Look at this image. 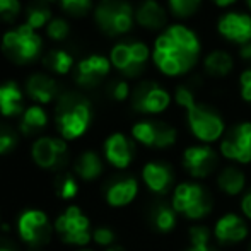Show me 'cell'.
<instances>
[{"instance_id": "1", "label": "cell", "mask_w": 251, "mask_h": 251, "mask_svg": "<svg viewBox=\"0 0 251 251\" xmlns=\"http://www.w3.org/2000/svg\"><path fill=\"white\" fill-rule=\"evenodd\" d=\"M201 56V41L195 29L181 23L169 24L152 45V63L166 77H185Z\"/></svg>"}, {"instance_id": "2", "label": "cell", "mask_w": 251, "mask_h": 251, "mask_svg": "<svg viewBox=\"0 0 251 251\" xmlns=\"http://www.w3.org/2000/svg\"><path fill=\"white\" fill-rule=\"evenodd\" d=\"M173 101L185 111V123L190 135L199 144L217 146L227 132L226 118L217 108L197 100L193 87L179 84L173 93Z\"/></svg>"}, {"instance_id": "3", "label": "cell", "mask_w": 251, "mask_h": 251, "mask_svg": "<svg viewBox=\"0 0 251 251\" xmlns=\"http://www.w3.org/2000/svg\"><path fill=\"white\" fill-rule=\"evenodd\" d=\"M169 203L179 215L190 224L205 222L215 210L214 190L203 181L181 179L176 183L169 195Z\"/></svg>"}, {"instance_id": "4", "label": "cell", "mask_w": 251, "mask_h": 251, "mask_svg": "<svg viewBox=\"0 0 251 251\" xmlns=\"http://www.w3.org/2000/svg\"><path fill=\"white\" fill-rule=\"evenodd\" d=\"M93 120L91 102L77 93H67L56 106V128L63 140H75L87 132Z\"/></svg>"}, {"instance_id": "5", "label": "cell", "mask_w": 251, "mask_h": 251, "mask_svg": "<svg viewBox=\"0 0 251 251\" xmlns=\"http://www.w3.org/2000/svg\"><path fill=\"white\" fill-rule=\"evenodd\" d=\"M221 154L214 146H207V144H190L181 151V169L188 179H195V181H207V179L214 178L215 173L221 168Z\"/></svg>"}, {"instance_id": "6", "label": "cell", "mask_w": 251, "mask_h": 251, "mask_svg": "<svg viewBox=\"0 0 251 251\" xmlns=\"http://www.w3.org/2000/svg\"><path fill=\"white\" fill-rule=\"evenodd\" d=\"M94 21L108 36H123L135 24V9L126 0H101L94 9Z\"/></svg>"}, {"instance_id": "7", "label": "cell", "mask_w": 251, "mask_h": 251, "mask_svg": "<svg viewBox=\"0 0 251 251\" xmlns=\"http://www.w3.org/2000/svg\"><path fill=\"white\" fill-rule=\"evenodd\" d=\"M149 60H152V50L139 40L118 41L109 51L111 67H115L125 79H137L142 75Z\"/></svg>"}, {"instance_id": "8", "label": "cell", "mask_w": 251, "mask_h": 251, "mask_svg": "<svg viewBox=\"0 0 251 251\" xmlns=\"http://www.w3.org/2000/svg\"><path fill=\"white\" fill-rule=\"evenodd\" d=\"M130 137L133 142L147 149L168 151L178 144L179 132L175 125L159 118L139 120L130 128Z\"/></svg>"}, {"instance_id": "9", "label": "cell", "mask_w": 251, "mask_h": 251, "mask_svg": "<svg viewBox=\"0 0 251 251\" xmlns=\"http://www.w3.org/2000/svg\"><path fill=\"white\" fill-rule=\"evenodd\" d=\"M212 236L219 248H236L251 238V224L239 210H226L212 222Z\"/></svg>"}, {"instance_id": "10", "label": "cell", "mask_w": 251, "mask_h": 251, "mask_svg": "<svg viewBox=\"0 0 251 251\" xmlns=\"http://www.w3.org/2000/svg\"><path fill=\"white\" fill-rule=\"evenodd\" d=\"M130 102L135 113L147 118H155L168 111L175 101H173V94L162 84L155 80H142L133 87Z\"/></svg>"}, {"instance_id": "11", "label": "cell", "mask_w": 251, "mask_h": 251, "mask_svg": "<svg viewBox=\"0 0 251 251\" xmlns=\"http://www.w3.org/2000/svg\"><path fill=\"white\" fill-rule=\"evenodd\" d=\"M217 151L226 162L241 168L251 164V122L241 120L227 126V132L217 144Z\"/></svg>"}, {"instance_id": "12", "label": "cell", "mask_w": 251, "mask_h": 251, "mask_svg": "<svg viewBox=\"0 0 251 251\" xmlns=\"http://www.w3.org/2000/svg\"><path fill=\"white\" fill-rule=\"evenodd\" d=\"M2 50L14 63H29L38 58L41 50V38L27 24L10 29L2 38Z\"/></svg>"}, {"instance_id": "13", "label": "cell", "mask_w": 251, "mask_h": 251, "mask_svg": "<svg viewBox=\"0 0 251 251\" xmlns=\"http://www.w3.org/2000/svg\"><path fill=\"white\" fill-rule=\"evenodd\" d=\"M55 231L60 234L63 243L72 246H87L93 241L91 221L82 208L72 205L65 208L55 221Z\"/></svg>"}, {"instance_id": "14", "label": "cell", "mask_w": 251, "mask_h": 251, "mask_svg": "<svg viewBox=\"0 0 251 251\" xmlns=\"http://www.w3.org/2000/svg\"><path fill=\"white\" fill-rule=\"evenodd\" d=\"M140 181L146 190L154 197L171 195L173 188L176 186V171L171 162L164 159H151L140 169Z\"/></svg>"}, {"instance_id": "15", "label": "cell", "mask_w": 251, "mask_h": 251, "mask_svg": "<svg viewBox=\"0 0 251 251\" xmlns=\"http://www.w3.org/2000/svg\"><path fill=\"white\" fill-rule=\"evenodd\" d=\"M215 31L224 41L243 47L251 41V14L243 10H226L217 17Z\"/></svg>"}, {"instance_id": "16", "label": "cell", "mask_w": 251, "mask_h": 251, "mask_svg": "<svg viewBox=\"0 0 251 251\" xmlns=\"http://www.w3.org/2000/svg\"><path fill=\"white\" fill-rule=\"evenodd\" d=\"M17 232L21 239L31 246H41L48 243L51 236V224L43 210L29 208L17 219Z\"/></svg>"}, {"instance_id": "17", "label": "cell", "mask_w": 251, "mask_h": 251, "mask_svg": "<svg viewBox=\"0 0 251 251\" xmlns=\"http://www.w3.org/2000/svg\"><path fill=\"white\" fill-rule=\"evenodd\" d=\"M214 186H215V192L221 197H224V199L239 200L243 197V193L250 188L248 173L241 166L224 162L219 168V171L215 173Z\"/></svg>"}, {"instance_id": "18", "label": "cell", "mask_w": 251, "mask_h": 251, "mask_svg": "<svg viewBox=\"0 0 251 251\" xmlns=\"http://www.w3.org/2000/svg\"><path fill=\"white\" fill-rule=\"evenodd\" d=\"M31 157L41 169H56L67 159V140L62 137H40L31 147Z\"/></svg>"}, {"instance_id": "19", "label": "cell", "mask_w": 251, "mask_h": 251, "mask_svg": "<svg viewBox=\"0 0 251 251\" xmlns=\"http://www.w3.org/2000/svg\"><path fill=\"white\" fill-rule=\"evenodd\" d=\"M135 152L133 139L122 132L111 133L102 144V154H104L106 162L118 171H125L126 168L132 166Z\"/></svg>"}, {"instance_id": "20", "label": "cell", "mask_w": 251, "mask_h": 251, "mask_svg": "<svg viewBox=\"0 0 251 251\" xmlns=\"http://www.w3.org/2000/svg\"><path fill=\"white\" fill-rule=\"evenodd\" d=\"M140 192V183L135 176H120L106 185L104 200L111 208H123L132 205Z\"/></svg>"}, {"instance_id": "21", "label": "cell", "mask_w": 251, "mask_h": 251, "mask_svg": "<svg viewBox=\"0 0 251 251\" xmlns=\"http://www.w3.org/2000/svg\"><path fill=\"white\" fill-rule=\"evenodd\" d=\"M135 24L146 31L162 33L169 26V12L159 0H142L135 7Z\"/></svg>"}, {"instance_id": "22", "label": "cell", "mask_w": 251, "mask_h": 251, "mask_svg": "<svg viewBox=\"0 0 251 251\" xmlns=\"http://www.w3.org/2000/svg\"><path fill=\"white\" fill-rule=\"evenodd\" d=\"M111 70L109 58L102 55H89L75 67V82L82 87H96Z\"/></svg>"}, {"instance_id": "23", "label": "cell", "mask_w": 251, "mask_h": 251, "mask_svg": "<svg viewBox=\"0 0 251 251\" xmlns=\"http://www.w3.org/2000/svg\"><path fill=\"white\" fill-rule=\"evenodd\" d=\"M234 67V56L224 48H214L201 58L203 74L210 79H226L232 74Z\"/></svg>"}, {"instance_id": "24", "label": "cell", "mask_w": 251, "mask_h": 251, "mask_svg": "<svg viewBox=\"0 0 251 251\" xmlns=\"http://www.w3.org/2000/svg\"><path fill=\"white\" fill-rule=\"evenodd\" d=\"M149 222L151 227L154 229L157 234L168 236L178 229L179 224V215L176 214V210L171 207V203L168 201H155L149 210Z\"/></svg>"}, {"instance_id": "25", "label": "cell", "mask_w": 251, "mask_h": 251, "mask_svg": "<svg viewBox=\"0 0 251 251\" xmlns=\"http://www.w3.org/2000/svg\"><path fill=\"white\" fill-rule=\"evenodd\" d=\"M26 93L38 104H48L56 96V82L47 74H33L26 80Z\"/></svg>"}, {"instance_id": "26", "label": "cell", "mask_w": 251, "mask_h": 251, "mask_svg": "<svg viewBox=\"0 0 251 251\" xmlns=\"http://www.w3.org/2000/svg\"><path fill=\"white\" fill-rule=\"evenodd\" d=\"M74 171L82 181H94L102 175L104 171V162H102L101 155L94 151H86L77 157Z\"/></svg>"}, {"instance_id": "27", "label": "cell", "mask_w": 251, "mask_h": 251, "mask_svg": "<svg viewBox=\"0 0 251 251\" xmlns=\"http://www.w3.org/2000/svg\"><path fill=\"white\" fill-rule=\"evenodd\" d=\"M19 113H24L21 87L14 80L0 84V115L16 116Z\"/></svg>"}, {"instance_id": "28", "label": "cell", "mask_w": 251, "mask_h": 251, "mask_svg": "<svg viewBox=\"0 0 251 251\" xmlns=\"http://www.w3.org/2000/svg\"><path fill=\"white\" fill-rule=\"evenodd\" d=\"M48 123V115L41 106L34 104L24 109L23 116H21L19 128L24 135H34V133L41 132Z\"/></svg>"}, {"instance_id": "29", "label": "cell", "mask_w": 251, "mask_h": 251, "mask_svg": "<svg viewBox=\"0 0 251 251\" xmlns=\"http://www.w3.org/2000/svg\"><path fill=\"white\" fill-rule=\"evenodd\" d=\"M43 63L51 72L63 75V74L70 72V69L74 67V56L65 50H51L45 55Z\"/></svg>"}, {"instance_id": "30", "label": "cell", "mask_w": 251, "mask_h": 251, "mask_svg": "<svg viewBox=\"0 0 251 251\" xmlns=\"http://www.w3.org/2000/svg\"><path fill=\"white\" fill-rule=\"evenodd\" d=\"M186 243H188V246L215 245L214 236H212V227L205 224V222L190 224L188 229H186Z\"/></svg>"}, {"instance_id": "31", "label": "cell", "mask_w": 251, "mask_h": 251, "mask_svg": "<svg viewBox=\"0 0 251 251\" xmlns=\"http://www.w3.org/2000/svg\"><path fill=\"white\" fill-rule=\"evenodd\" d=\"M203 5V0H168L169 14L176 19H190L197 16Z\"/></svg>"}, {"instance_id": "32", "label": "cell", "mask_w": 251, "mask_h": 251, "mask_svg": "<svg viewBox=\"0 0 251 251\" xmlns=\"http://www.w3.org/2000/svg\"><path fill=\"white\" fill-rule=\"evenodd\" d=\"M51 19V10L47 5H40V3L29 7L26 12V24L34 31L40 27H47Z\"/></svg>"}, {"instance_id": "33", "label": "cell", "mask_w": 251, "mask_h": 251, "mask_svg": "<svg viewBox=\"0 0 251 251\" xmlns=\"http://www.w3.org/2000/svg\"><path fill=\"white\" fill-rule=\"evenodd\" d=\"M55 190L56 195L62 200H72L75 199V195L79 193V183H77V178L70 173H63L56 178L55 183Z\"/></svg>"}, {"instance_id": "34", "label": "cell", "mask_w": 251, "mask_h": 251, "mask_svg": "<svg viewBox=\"0 0 251 251\" xmlns=\"http://www.w3.org/2000/svg\"><path fill=\"white\" fill-rule=\"evenodd\" d=\"M60 5L70 16H86L93 7V0H60Z\"/></svg>"}, {"instance_id": "35", "label": "cell", "mask_w": 251, "mask_h": 251, "mask_svg": "<svg viewBox=\"0 0 251 251\" xmlns=\"http://www.w3.org/2000/svg\"><path fill=\"white\" fill-rule=\"evenodd\" d=\"M93 241L102 248H111V246H115L116 232L108 226H98L93 229Z\"/></svg>"}, {"instance_id": "36", "label": "cell", "mask_w": 251, "mask_h": 251, "mask_svg": "<svg viewBox=\"0 0 251 251\" xmlns=\"http://www.w3.org/2000/svg\"><path fill=\"white\" fill-rule=\"evenodd\" d=\"M69 33H70L69 23H67L65 19H60V17L51 19L50 24L47 26V34L53 41H63L69 36Z\"/></svg>"}, {"instance_id": "37", "label": "cell", "mask_w": 251, "mask_h": 251, "mask_svg": "<svg viewBox=\"0 0 251 251\" xmlns=\"http://www.w3.org/2000/svg\"><path fill=\"white\" fill-rule=\"evenodd\" d=\"M108 91H109V96L118 102L126 101L130 96H132V87H130V84L123 79H118V80H115V82L109 84Z\"/></svg>"}, {"instance_id": "38", "label": "cell", "mask_w": 251, "mask_h": 251, "mask_svg": "<svg viewBox=\"0 0 251 251\" xmlns=\"http://www.w3.org/2000/svg\"><path fill=\"white\" fill-rule=\"evenodd\" d=\"M238 87H239V98L243 102L251 104V67L241 70L238 77Z\"/></svg>"}, {"instance_id": "39", "label": "cell", "mask_w": 251, "mask_h": 251, "mask_svg": "<svg viewBox=\"0 0 251 251\" xmlns=\"http://www.w3.org/2000/svg\"><path fill=\"white\" fill-rule=\"evenodd\" d=\"M16 142H17L16 133L10 128H7L5 125H0V155L12 151L16 147Z\"/></svg>"}, {"instance_id": "40", "label": "cell", "mask_w": 251, "mask_h": 251, "mask_svg": "<svg viewBox=\"0 0 251 251\" xmlns=\"http://www.w3.org/2000/svg\"><path fill=\"white\" fill-rule=\"evenodd\" d=\"M21 12L19 0H0V19L12 21Z\"/></svg>"}, {"instance_id": "41", "label": "cell", "mask_w": 251, "mask_h": 251, "mask_svg": "<svg viewBox=\"0 0 251 251\" xmlns=\"http://www.w3.org/2000/svg\"><path fill=\"white\" fill-rule=\"evenodd\" d=\"M238 208L243 214V217L251 224V185H250V188L243 193L241 199L238 200Z\"/></svg>"}, {"instance_id": "42", "label": "cell", "mask_w": 251, "mask_h": 251, "mask_svg": "<svg viewBox=\"0 0 251 251\" xmlns=\"http://www.w3.org/2000/svg\"><path fill=\"white\" fill-rule=\"evenodd\" d=\"M238 56H239V60H243V62L251 63V41L246 45H243V47H239Z\"/></svg>"}, {"instance_id": "43", "label": "cell", "mask_w": 251, "mask_h": 251, "mask_svg": "<svg viewBox=\"0 0 251 251\" xmlns=\"http://www.w3.org/2000/svg\"><path fill=\"white\" fill-rule=\"evenodd\" d=\"M210 2H212V5L217 7V9H231L239 0H210Z\"/></svg>"}, {"instance_id": "44", "label": "cell", "mask_w": 251, "mask_h": 251, "mask_svg": "<svg viewBox=\"0 0 251 251\" xmlns=\"http://www.w3.org/2000/svg\"><path fill=\"white\" fill-rule=\"evenodd\" d=\"M183 251H222V250L215 245H208V246H188L186 245V248Z\"/></svg>"}, {"instance_id": "45", "label": "cell", "mask_w": 251, "mask_h": 251, "mask_svg": "<svg viewBox=\"0 0 251 251\" xmlns=\"http://www.w3.org/2000/svg\"><path fill=\"white\" fill-rule=\"evenodd\" d=\"M0 251H17V250L14 248L12 245H7V243H2V245H0Z\"/></svg>"}, {"instance_id": "46", "label": "cell", "mask_w": 251, "mask_h": 251, "mask_svg": "<svg viewBox=\"0 0 251 251\" xmlns=\"http://www.w3.org/2000/svg\"><path fill=\"white\" fill-rule=\"evenodd\" d=\"M104 251H125V248H122V246H111V248H106Z\"/></svg>"}, {"instance_id": "47", "label": "cell", "mask_w": 251, "mask_h": 251, "mask_svg": "<svg viewBox=\"0 0 251 251\" xmlns=\"http://www.w3.org/2000/svg\"><path fill=\"white\" fill-rule=\"evenodd\" d=\"M245 3H246V7H248V10H250V14H251V0H245Z\"/></svg>"}, {"instance_id": "48", "label": "cell", "mask_w": 251, "mask_h": 251, "mask_svg": "<svg viewBox=\"0 0 251 251\" xmlns=\"http://www.w3.org/2000/svg\"><path fill=\"white\" fill-rule=\"evenodd\" d=\"M246 251H251V238H250V241L246 243Z\"/></svg>"}, {"instance_id": "49", "label": "cell", "mask_w": 251, "mask_h": 251, "mask_svg": "<svg viewBox=\"0 0 251 251\" xmlns=\"http://www.w3.org/2000/svg\"><path fill=\"white\" fill-rule=\"evenodd\" d=\"M45 2H53V0H45Z\"/></svg>"}, {"instance_id": "50", "label": "cell", "mask_w": 251, "mask_h": 251, "mask_svg": "<svg viewBox=\"0 0 251 251\" xmlns=\"http://www.w3.org/2000/svg\"><path fill=\"white\" fill-rule=\"evenodd\" d=\"M82 251H93V250H82Z\"/></svg>"}]
</instances>
